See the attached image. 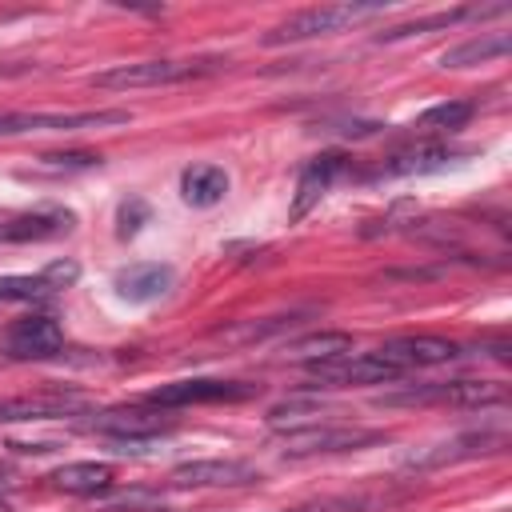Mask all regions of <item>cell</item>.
I'll return each instance as SVG.
<instances>
[{
  "mask_svg": "<svg viewBox=\"0 0 512 512\" xmlns=\"http://www.w3.org/2000/svg\"><path fill=\"white\" fill-rule=\"evenodd\" d=\"M348 352H352V336H348V332H316V336L292 340V344L284 348L288 360H308V364L336 360V356H348Z\"/></svg>",
  "mask_w": 512,
  "mask_h": 512,
  "instance_id": "cell-21",
  "label": "cell"
},
{
  "mask_svg": "<svg viewBox=\"0 0 512 512\" xmlns=\"http://www.w3.org/2000/svg\"><path fill=\"white\" fill-rule=\"evenodd\" d=\"M508 48H512V36H508V32H480V36H472V40L448 48V52L440 56V64H444V68H472V64H488V60L508 56Z\"/></svg>",
  "mask_w": 512,
  "mask_h": 512,
  "instance_id": "cell-19",
  "label": "cell"
},
{
  "mask_svg": "<svg viewBox=\"0 0 512 512\" xmlns=\"http://www.w3.org/2000/svg\"><path fill=\"white\" fill-rule=\"evenodd\" d=\"M452 164V152L448 148H408L400 156H392L388 164L376 168V176H412V172H436Z\"/></svg>",
  "mask_w": 512,
  "mask_h": 512,
  "instance_id": "cell-22",
  "label": "cell"
},
{
  "mask_svg": "<svg viewBox=\"0 0 512 512\" xmlns=\"http://www.w3.org/2000/svg\"><path fill=\"white\" fill-rule=\"evenodd\" d=\"M40 276H44V280L52 284V292H56V288H68V284L80 276V268H76L72 260H56V264H48Z\"/></svg>",
  "mask_w": 512,
  "mask_h": 512,
  "instance_id": "cell-27",
  "label": "cell"
},
{
  "mask_svg": "<svg viewBox=\"0 0 512 512\" xmlns=\"http://www.w3.org/2000/svg\"><path fill=\"white\" fill-rule=\"evenodd\" d=\"M60 348H64V332L44 312H32V316L12 320L4 328V336H0V352L8 360H52Z\"/></svg>",
  "mask_w": 512,
  "mask_h": 512,
  "instance_id": "cell-7",
  "label": "cell"
},
{
  "mask_svg": "<svg viewBox=\"0 0 512 512\" xmlns=\"http://www.w3.org/2000/svg\"><path fill=\"white\" fill-rule=\"evenodd\" d=\"M496 400H504L500 384H488V380H444V384H416V388L384 392L376 404H384V408H400V404H416V408H428V404L476 408V404H496Z\"/></svg>",
  "mask_w": 512,
  "mask_h": 512,
  "instance_id": "cell-3",
  "label": "cell"
},
{
  "mask_svg": "<svg viewBox=\"0 0 512 512\" xmlns=\"http://www.w3.org/2000/svg\"><path fill=\"white\" fill-rule=\"evenodd\" d=\"M372 356H380L392 368H432V364H448L460 356V344L448 336H396L388 344H380Z\"/></svg>",
  "mask_w": 512,
  "mask_h": 512,
  "instance_id": "cell-9",
  "label": "cell"
},
{
  "mask_svg": "<svg viewBox=\"0 0 512 512\" xmlns=\"http://www.w3.org/2000/svg\"><path fill=\"white\" fill-rule=\"evenodd\" d=\"M472 112H476L472 100H444V104L424 108L416 124L428 128V132H452V128H464V124L472 120Z\"/></svg>",
  "mask_w": 512,
  "mask_h": 512,
  "instance_id": "cell-23",
  "label": "cell"
},
{
  "mask_svg": "<svg viewBox=\"0 0 512 512\" xmlns=\"http://www.w3.org/2000/svg\"><path fill=\"white\" fill-rule=\"evenodd\" d=\"M148 216V208H144V200H132V204H120V236H136V228H140V220Z\"/></svg>",
  "mask_w": 512,
  "mask_h": 512,
  "instance_id": "cell-28",
  "label": "cell"
},
{
  "mask_svg": "<svg viewBox=\"0 0 512 512\" xmlns=\"http://www.w3.org/2000/svg\"><path fill=\"white\" fill-rule=\"evenodd\" d=\"M284 456H320V452H360L368 444H384V432L376 428H340V424H304L288 428L280 440Z\"/></svg>",
  "mask_w": 512,
  "mask_h": 512,
  "instance_id": "cell-5",
  "label": "cell"
},
{
  "mask_svg": "<svg viewBox=\"0 0 512 512\" xmlns=\"http://www.w3.org/2000/svg\"><path fill=\"white\" fill-rule=\"evenodd\" d=\"M344 172V156L340 152H328V156H316L304 172H300V184H296V204H292V216H304L324 192L328 184Z\"/></svg>",
  "mask_w": 512,
  "mask_h": 512,
  "instance_id": "cell-14",
  "label": "cell"
},
{
  "mask_svg": "<svg viewBox=\"0 0 512 512\" xmlns=\"http://www.w3.org/2000/svg\"><path fill=\"white\" fill-rule=\"evenodd\" d=\"M228 60L220 56H196V60H136V64H112L92 76L96 88H160L180 80H200L220 72Z\"/></svg>",
  "mask_w": 512,
  "mask_h": 512,
  "instance_id": "cell-1",
  "label": "cell"
},
{
  "mask_svg": "<svg viewBox=\"0 0 512 512\" xmlns=\"http://www.w3.org/2000/svg\"><path fill=\"white\" fill-rule=\"evenodd\" d=\"M0 512H8V504H4V500H0Z\"/></svg>",
  "mask_w": 512,
  "mask_h": 512,
  "instance_id": "cell-29",
  "label": "cell"
},
{
  "mask_svg": "<svg viewBox=\"0 0 512 512\" xmlns=\"http://www.w3.org/2000/svg\"><path fill=\"white\" fill-rule=\"evenodd\" d=\"M60 492H72V496H96L104 488H112V464L104 460H76V464H64L48 476Z\"/></svg>",
  "mask_w": 512,
  "mask_h": 512,
  "instance_id": "cell-15",
  "label": "cell"
},
{
  "mask_svg": "<svg viewBox=\"0 0 512 512\" xmlns=\"http://www.w3.org/2000/svg\"><path fill=\"white\" fill-rule=\"evenodd\" d=\"M492 12H504V4H496V8H480V4H468V8L432 12V16H420V20H408V24H392V28L376 32V44H388V40H404V36H420V32H432V28H452V24H460V20H476V16H492Z\"/></svg>",
  "mask_w": 512,
  "mask_h": 512,
  "instance_id": "cell-17",
  "label": "cell"
},
{
  "mask_svg": "<svg viewBox=\"0 0 512 512\" xmlns=\"http://www.w3.org/2000/svg\"><path fill=\"white\" fill-rule=\"evenodd\" d=\"M72 228L68 212H28V216H12L0 220V240L4 244H24V240H48Z\"/></svg>",
  "mask_w": 512,
  "mask_h": 512,
  "instance_id": "cell-16",
  "label": "cell"
},
{
  "mask_svg": "<svg viewBox=\"0 0 512 512\" xmlns=\"http://www.w3.org/2000/svg\"><path fill=\"white\" fill-rule=\"evenodd\" d=\"M80 408H84V400L68 396V392L16 396V400H0V424H12V420H56V416H72Z\"/></svg>",
  "mask_w": 512,
  "mask_h": 512,
  "instance_id": "cell-12",
  "label": "cell"
},
{
  "mask_svg": "<svg viewBox=\"0 0 512 512\" xmlns=\"http://www.w3.org/2000/svg\"><path fill=\"white\" fill-rule=\"evenodd\" d=\"M320 412H324V404H316V400H284V404H276V408L268 412V424H272V428H304V424H312Z\"/></svg>",
  "mask_w": 512,
  "mask_h": 512,
  "instance_id": "cell-24",
  "label": "cell"
},
{
  "mask_svg": "<svg viewBox=\"0 0 512 512\" xmlns=\"http://www.w3.org/2000/svg\"><path fill=\"white\" fill-rule=\"evenodd\" d=\"M260 392V384H244V380H172L160 384L156 392H148L152 408H192V404H240L252 400Z\"/></svg>",
  "mask_w": 512,
  "mask_h": 512,
  "instance_id": "cell-6",
  "label": "cell"
},
{
  "mask_svg": "<svg viewBox=\"0 0 512 512\" xmlns=\"http://www.w3.org/2000/svg\"><path fill=\"white\" fill-rule=\"evenodd\" d=\"M168 480L176 488H244V484H256L260 472L244 460H192L172 468Z\"/></svg>",
  "mask_w": 512,
  "mask_h": 512,
  "instance_id": "cell-10",
  "label": "cell"
},
{
  "mask_svg": "<svg viewBox=\"0 0 512 512\" xmlns=\"http://www.w3.org/2000/svg\"><path fill=\"white\" fill-rule=\"evenodd\" d=\"M112 288H116L120 300L148 304V300H160L172 288V268L168 264H156V260H136V264L116 268Z\"/></svg>",
  "mask_w": 512,
  "mask_h": 512,
  "instance_id": "cell-11",
  "label": "cell"
},
{
  "mask_svg": "<svg viewBox=\"0 0 512 512\" xmlns=\"http://www.w3.org/2000/svg\"><path fill=\"white\" fill-rule=\"evenodd\" d=\"M384 4H324V8H304L288 16L284 24L264 32V44H296V40H316V36H336L344 28H356L372 16H380Z\"/></svg>",
  "mask_w": 512,
  "mask_h": 512,
  "instance_id": "cell-2",
  "label": "cell"
},
{
  "mask_svg": "<svg viewBox=\"0 0 512 512\" xmlns=\"http://www.w3.org/2000/svg\"><path fill=\"white\" fill-rule=\"evenodd\" d=\"M504 440H508V432H504V428H500V432H468V436H456L452 444H440V448L416 452V456H408L404 464H408V468H440V464L460 460V456L496 452V448H504Z\"/></svg>",
  "mask_w": 512,
  "mask_h": 512,
  "instance_id": "cell-13",
  "label": "cell"
},
{
  "mask_svg": "<svg viewBox=\"0 0 512 512\" xmlns=\"http://www.w3.org/2000/svg\"><path fill=\"white\" fill-rule=\"evenodd\" d=\"M44 164H52V168H92V164H100V156L96 152H44L40 156Z\"/></svg>",
  "mask_w": 512,
  "mask_h": 512,
  "instance_id": "cell-26",
  "label": "cell"
},
{
  "mask_svg": "<svg viewBox=\"0 0 512 512\" xmlns=\"http://www.w3.org/2000/svg\"><path fill=\"white\" fill-rule=\"evenodd\" d=\"M92 428L104 432V436H112V440H148V436H156L164 424H160V416H152V412L120 408V412H104V416H96Z\"/></svg>",
  "mask_w": 512,
  "mask_h": 512,
  "instance_id": "cell-20",
  "label": "cell"
},
{
  "mask_svg": "<svg viewBox=\"0 0 512 512\" xmlns=\"http://www.w3.org/2000/svg\"><path fill=\"white\" fill-rule=\"evenodd\" d=\"M308 376L316 384H328V388H348V384H384V380H396L400 368L384 364L372 352H356V356L348 352V356H336V360L308 364Z\"/></svg>",
  "mask_w": 512,
  "mask_h": 512,
  "instance_id": "cell-8",
  "label": "cell"
},
{
  "mask_svg": "<svg viewBox=\"0 0 512 512\" xmlns=\"http://www.w3.org/2000/svg\"><path fill=\"white\" fill-rule=\"evenodd\" d=\"M224 192H228V172H224L220 164H192V168H184V176H180V196H184L188 204H196V208L220 204Z\"/></svg>",
  "mask_w": 512,
  "mask_h": 512,
  "instance_id": "cell-18",
  "label": "cell"
},
{
  "mask_svg": "<svg viewBox=\"0 0 512 512\" xmlns=\"http://www.w3.org/2000/svg\"><path fill=\"white\" fill-rule=\"evenodd\" d=\"M52 284L44 276H0V300H44Z\"/></svg>",
  "mask_w": 512,
  "mask_h": 512,
  "instance_id": "cell-25",
  "label": "cell"
},
{
  "mask_svg": "<svg viewBox=\"0 0 512 512\" xmlns=\"http://www.w3.org/2000/svg\"><path fill=\"white\" fill-rule=\"evenodd\" d=\"M128 108H96V112H0V136L28 132H80V128H112L128 124Z\"/></svg>",
  "mask_w": 512,
  "mask_h": 512,
  "instance_id": "cell-4",
  "label": "cell"
}]
</instances>
